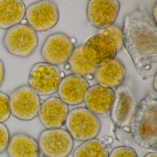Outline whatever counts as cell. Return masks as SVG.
<instances>
[{
	"mask_svg": "<svg viewBox=\"0 0 157 157\" xmlns=\"http://www.w3.org/2000/svg\"><path fill=\"white\" fill-rule=\"evenodd\" d=\"M123 46L131 57L137 74L147 80L157 74V23L150 13L138 9L127 14L122 29Z\"/></svg>",
	"mask_w": 157,
	"mask_h": 157,
	"instance_id": "cell-1",
	"label": "cell"
},
{
	"mask_svg": "<svg viewBox=\"0 0 157 157\" xmlns=\"http://www.w3.org/2000/svg\"><path fill=\"white\" fill-rule=\"evenodd\" d=\"M157 101L151 95L137 105L130 123L132 139L138 146L157 152Z\"/></svg>",
	"mask_w": 157,
	"mask_h": 157,
	"instance_id": "cell-2",
	"label": "cell"
},
{
	"mask_svg": "<svg viewBox=\"0 0 157 157\" xmlns=\"http://www.w3.org/2000/svg\"><path fill=\"white\" fill-rule=\"evenodd\" d=\"M2 43L11 55L26 58L35 51L39 40L37 33L33 28L28 25L20 23L7 30Z\"/></svg>",
	"mask_w": 157,
	"mask_h": 157,
	"instance_id": "cell-3",
	"label": "cell"
},
{
	"mask_svg": "<svg viewBox=\"0 0 157 157\" xmlns=\"http://www.w3.org/2000/svg\"><path fill=\"white\" fill-rule=\"evenodd\" d=\"M66 124L68 132L78 141L95 138L101 131L100 119L84 107L76 108L69 112Z\"/></svg>",
	"mask_w": 157,
	"mask_h": 157,
	"instance_id": "cell-4",
	"label": "cell"
},
{
	"mask_svg": "<svg viewBox=\"0 0 157 157\" xmlns=\"http://www.w3.org/2000/svg\"><path fill=\"white\" fill-rule=\"evenodd\" d=\"M9 97L12 114L17 119L30 121L38 116L41 100L29 85L18 87L12 92Z\"/></svg>",
	"mask_w": 157,
	"mask_h": 157,
	"instance_id": "cell-5",
	"label": "cell"
},
{
	"mask_svg": "<svg viewBox=\"0 0 157 157\" xmlns=\"http://www.w3.org/2000/svg\"><path fill=\"white\" fill-rule=\"evenodd\" d=\"M62 78L57 66L39 62L31 69L28 81L29 86L40 95H49L58 90Z\"/></svg>",
	"mask_w": 157,
	"mask_h": 157,
	"instance_id": "cell-6",
	"label": "cell"
},
{
	"mask_svg": "<svg viewBox=\"0 0 157 157\" xmlns=\"http://www.w3.org/2000/svg\"><path fill=\"white\" fill-rule=\"evenodd\" d=\"M27 24L36 32L53 29L59 18L58 7L55 2L43 0L29 5L25 11Z\"/></svg>",
	"mask_w": 157,
	"mask_h": 157,
	"instance_id": "cell-7",
	"label": "cell"
},
{
	"mask_svg": "<svg viewBox=\"0 0 157 157\" xmlns=\"http://www.w3.org/2000/svg\"><path fill=\"white\" fill-rule=\"evenodd\" d=\"M40 151L46 157H67L74 146V140L67 130L46 129L40 133L38 140Z\"/></svg>",
	"mask_w": 157,
	"mask_h": 157,
	"instance_id": "cell-8",
	"label": "cell"
},
{
	"mask_svg": "<svg viewBox=\"0 0 157 157\" xmlns=\"http://www.w3.org/2000/svg\"><path fill=\"white\" fill-rule=\"evenodd\" d=\"M114 92V100L110 111L111 120L117 128L129 127L137 105L136 97L125 82L115 89Z\"/></svg>",
	"mask_w": 157,
	"mask_h": 157,
	"instance_id": "cell-9",
	"label": "cell"
},
{
	"mask_svg": "<svg viewBox=\"0 0 157 157\" xmlns=\"http://www.w3.org/2000/svg\"><path fill=\"white\" fill-rule=\"evenodd\" d=\"M82 51L89 63L96 69L115 58L117 53L114 41L102 33L89 38L82 45Z\"/></svg>",
	"mask_w": 157,
	"mask_h": 157,
	"instance_id": "cell-10",
	"label": "cell"
},
{
	"mask_svg": "<svg viewBox=\"0 0 157 157\" xmlns=\"http://www.w3.org/2000/svg\"><path fill=\"white\" fill-rule=\"evenodd\" d=\"M75 48L72 40L67 35L55 33L45 40L41 48V56L46 63L56 66L68 61Z\"/></svg>",
	"mask_w": 157,
	"mask_h": 157,
	"instance_id": "cell-11",
	"label": "cell"
},
{
	"mask_svg": "<svg viewBox=\"0 0 157 157\" xmlns=\"http://www.w3.org/2000/svg\"><path fill=\"white\" fill-rule=\"evenodd\" d=\"M120 9L117 0H91L87 5V19L95 28L106 29L113 24Z\"/></svg>",
	"mask_w": 157,
	"mask_h": 157,
	"instance_id": "cell-12",
	"label": "cell"
},
{
	"mask_svg": "<svg viewBox=\"0 0 157 157\" xmlns=\"http://www.w3.org/2000/svg\"><path fill=\"white\" fill-rule=\"evenodd\" d=\"M68 105L59 98L51 97L41 103L38 116L47 129L59 128L66 123Z\"/></svg>",
	"mask_w": 157,
	"mask_h": 157,
	"instance_id": "cell-13",
	"label": "cell"
},
{
	"mask_svg": "<svg viewBox=\"0 0 157 157\" xmlns=\"http://www.w3.org/2000/svg\"><path fill=\"white\" fill-rule=\"evenodd\" d=\"M90 88V84L84 77L72 74L61 80L58 92L59 98L68 105H78L84 101Z\"/></svg>",
	"mask_w": 157,
	"mask_h": 157,
	"instance_id": "cell-14",
	"label": "cell"
},
{
	"mask_svg": "<svg viewBox=\"0 0 157 157\" xmlns=\"http://www.w3.org/2000/svg\"><path fill=\"white\" fill-rule=\"evenodd\" d=\"M114 98L113 89L97 84L90 87L84 101L89 111L94 114L102 115L110 112Z\"/></svg>",
	"mask_w": 157,
	"mask_h": 157,
	"instance_id": "cell-15",
	"label": "cell"
},
{
	"mask_svg": "<svg viewBox=\"0 0 157 157\" xmlns=\"http://www.w3.org/2000/svg\"><path fill=\"white\" fill-rule=\"evenodd\" d=\"M126 72L125 67L122 61L115 58L96 69L94 77L100 85L116 89L124 82Z\"/></svg>",
	"mask_w": 157,
	"mask_h": 157,
	"instance_id": "cell-16",
	"label": "cell"
},
{
	"mask_svg": "<svg viewBox=\"0 0 157 157\" xmlns=\"http://www.w3.org/2000/svg\"><path fill=\"white\" fill-rule=\"evenodd\" d=\"M6 150L10 157H39L41 152L38 141L21 132L10 137Z\"/></svg>",
	"mask_w": 157,
	"mask_h": 157,
	"instance_id": "cell-17",
	"label": "cell"
},
{
	"mask_svg": "<svg viewBox=\"0 0 157 157\" xmlns=\"http://www.w3.org/2000/svg\"><path fill=\"white\" fill-rule=\"evenodd\" d=\"M26 8L21 0H0V28L7 30L21 23Z\"/></svg>",
	"mask_w": 157,
	"mask_h": 157,
	"instance_id": "cell-18",
	"label": "cell"
},
{
	"mask_svg": "<svg viewBox=\"0 0 157 157\" xmlns=\"http://www.w3.org/2000/svg\"><path fill=\"white\" fill-rule=\"evenodd\" d=\"M104 143L94 138L84 141L74 151L73 157H108Z\"/></svg>",
	"mask_w": 157,
	"mask_h": 157,
	"instance_id": "cell-19",
	"label": "cell"
},
{
	"mask_svg": "<svg viewBox=\"0 0 157 157\" xmlns=\"http://www.w3.org/2000/svg\"><path fill=\"white\" fill-rule=\"evenodd\" d=\"M68 61L72 72L82 77L89 74L93 75L96 70V68L92 66L84 56L82 45L75 48Z\"/></svg>",
	"mask_w": 157,
	"mask_h": 157,
	"instance_id": "cell-20",
	"label": "cell"
},
{
	"mask_svg": "<svg viewBox=\"0 0 157 157\" xmlns=\"http://www.w3.org/2000/svg\"><path fill=\"white\" fill-rule=\"evenodd\" d=\"M10 97L0 91V123L7 121L10 116Z\"/></svg>",
	"mask_w": 157,
	"mask_h": 157,
	"instance_id": "cell-21",
	"label": "cell"
},
{
	"mask_svg": "<svg viewBox=\"0 0 157 157\" xmlns=\"http://www.w3.org/2000/svg\"><path fill=\"white\" fill-rule=\"evenodd\" d=\"M106 29L109 32L108 36L114 41L116 46L117 52H119L124 47L122 29L113 24Z\"/></svg>",
	"mask_w": 157,
	"mask_h": 157,
	"instance_id": "cell-22",
	"label": "cell"
},
{
	"mask_svg": "<svg viewBox=\"0 0 157 157\" xmlns=\"http://www.w3.org/2000/svg\"><path fill=\"white\" fill-rule=\"evenodd\" d=\"M108 157H138L136 151L126 146L117 147L113 150Z\"/></svg>",
	"mask_w": 157,
	"mask_h": 157,
	"instance_id": "cell-23",
	"label": "cell"
},
{
	"mask_svg": "<svg viewBox=\"0 0 157 157\" xmlns=\"http://www.w3.org/2000/svg\"><path fill=\"white\" fill-rule=\"evenodd\" d=\"M10 139L9 128L5 124L0 123V154L7 150Z\"/></svg>",
	"mask_w": 157,
	"mask_h": 157,
	"instance_id": "cell-24",
	"label": "cell"
},
{
	"mask_svg": "<svg viewBox=\"0 0 157 157\" xmlns=\"http://www.w3.org/2000/svg\"><path fill=\"white\" fill-rule=\"evenodd\" d=\"M5 76V68L3 61L0 59V87L3 84Z\"/></svg>",
	"mask_w": 157,
	"mask_h": 157,
	"instance_id": "cell-25",
	"label": "cell"
},
{
	"mask_svg": "<svg viewBox=\"0 0 157 157\" xmlns=\"http://www.w3.org/2000/svg\"><path fill=\"white\" fill-rule=\"evenodd\" d=\"M157 3L156 2L153 7V10H152V16L153 17V20L156 23H157Z\"/></svg>",
	"mask_w": 157,
	"mask_h": 157,
	"instance_id": "cell-26",
	"label": "cell"
},
{
	"mask_svg": "<svg viewBox=\"0 0 157 157\" xmlns=\"http://www.w3.org/2000/svg\"><path fill=\"white\" fill-rule=\"evenodd\" d=\"M143 157H157V154L156 152H150Z\"/></svg>",
	"mask_w": 157,
	"mask_h": 157,
	"instance_id": "cell-27",
	"label": "cell"
},
{
	"mask_svg": "<svg viewBox=\"0 0 157 157\" xmlns=\"http://www.w3.org/2000/svg\"><path fill=\"white\" fill-rule=\"evenodd\" d=\"M153 86L155 91H157V74L154 76V79L153 82Z\"/></svg>",
	"mask_w": 157,
	"mask_h": 157,
	"instance_id": "cell-28",
	"label": "cell"
},
{
	"mask_svg": "<svg viewBox=\"0 0 157 157\" xmlns=\"http://www.w3.org/2000/svg\"><path fill=\"white\" fill-rule=\"evenodd\" d=\"M86 76L87 78L89 80H92L94 78V76H93L92 74H89Z\"/></svg>",
	"mask_w": 157,
	"mask_h": 157,
	"instance_id": "cell-29",
	"label": "cell"
},
{
	"mask_svg": "<svg viewBox=\"0 0 157 157\" xmlns=\"http://www.w3.org/2000/svg\"><path fill=\"white\" fill-rule=\"evenodd\" d=\"M123 128L127 132H128H128H130V128L129 127H125L124 128Z\"/></svg>",
	"mask_w": 157,
	"mask_h": 157,
	"instance_id": "cell-30",
	"label": "cell"
},
{
	"mask_svg": "<svg viewBox=\"0 0 157 157\" xmlns=\"http://www.w3.org/2000/svg\"><path fill=\"white\" fill-rule=\"evenodd\" d=\"M21 24L23 25H27V20L25 19H24L21 22Z\"/></svg>",
	"mask_w": 157,
	"mask_h": 157,
	"instance_id": "cell-31",
	"label": "cell"
},
{
	"mask_svg": "<svg viewBox=\"0 0 157 157\" xmlns=\"http://www.w3.org/2000/svg\"><path fill=\"white\" fill-rule=\"evenodd\" d=\"M45 157V156H43V157Z\"/></svg>",
	"mask_w": 157,
	"mask_h": 157,
	"instance_id": "cell-32",
	"label": "cell"
}]
</instances>
